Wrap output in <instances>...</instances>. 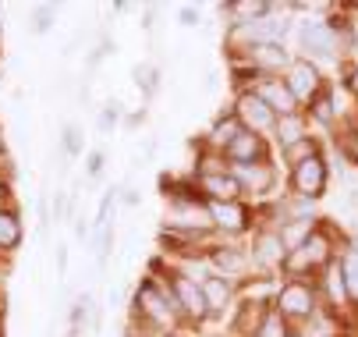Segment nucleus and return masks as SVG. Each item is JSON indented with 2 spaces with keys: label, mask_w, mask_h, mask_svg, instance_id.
Returning a JSON list of instances; mask_svg holds the SVG:
<instances>
[{
  "label": "nucleus",
  "mask_w": 358,
  "mask_h": 337,
  "mask_svg": "<svg viewBox=\"0 0 358 337\" xmlns=\"http://www.w3.org/2000/svg\"><path fill=\"white\" fill-rule=\"evenodd\" d=\"M323 263H330V242H327L323 231H313L294 252H287L284 270H287V273H305V270H316V266H323Z\"/></svg>",
  "instance_id": "f257e3e1"
},
{
  "label": "nucleus",
  "mask_w": 358,
  "mask_h": 337,
  "mask_svg": "<svg viewBox=\"0 0 358 337\" xmlns=\"http://www.w3.org/2000/svg\"><path fill=\"white\" fill-rule=\"evenodd\" d=\"M234 117L241 121L245 131H270L277 124V114L270 110V103L259 92H241L238 103H234Z\"/></svg>",
  "instance_id": "f03ea898"
},
{
  "label": "nucleus",
  "mask_w": 358,
  "mask_h": 337,
  "mask_svg": "<svg viewBox=\"0 0 358 337\" xmlns=\"http://www.w3.org/2000/svg\"><path fill=\"white\" fill-rule=\"evenodd\" d=\"M291 188L298 192L301 199H320L323 192H327V164H323L320 153L309 157V160H301V164H294V171H291Z\"/></svg>",
  "instance_id": "7ed1b4c3"
},
{
  "label": "nucleus",
  "mask_w": 358,
  "mask_h": 337,
  "mask_svg": "<svg viewBox=\"0 0 358 337\" xmlns=\"http://www.w3.org/2000/svg\"><path fill=\"white\" fill-rule=\"evenodd\" d=\"M277 309H280V316H291V320H309L316 313V292L301 280H291L280 287Z\"/></svg>",
  "instance_id": "20e7f679"
},
{
  "label": "nucleus",
  "mask_w": 358,
  "mask_h": 337,
  "mask_svg": "<svg viewBox=\"0 0 358 337\" xmlns=\"http://www.w3.org/2000/svg\"><path fill=\"white\" fill-rule=\"evenodd\" d=\"M171 299L178 302V309H185L192 320H206L210 316V306H206V295H202V284L181 277V273H171Z\"/></svg>",
  "instance_id": "39448f33"
},
{
  "label": "nucleus",
  "mask_w": 358,
  "mask_h": 337,
  "mask_svg": "<svg viewBox=\"0 0 358 337\" xmlns=\"http://www.w3.org/2000/svg\"><path fill=\"white\" fill-rule=\"evenodd\" d=\"M284 82H287V89L294 92L298 103H313L316 96L323 92V78H320L316 64H309V61H294Z\"/></svg>",
  "instance_id": "423d86ee"
},
{
  "label": "nucleus",
  "mask_w": 358,
  "mask_h": 337,
  "mask_svg": "<svg viewBox=\"0 0 358 337\" xmlns=\"http://www.w3.org/2000/svg\"><path fill=\"white\" fill-rule=\"evenodd\" d=\"M284 32H287V22L280 18V15H263V18H255V22H248V25H241V29H234V36L238 39H245V43H252V46H266V43H280L284 39Z\"/></svg>",
  "instance_id": "0eeeda50"
},
{
  "label": "nucleus",
  "mask_w": 358,
  "mask_h": 337,
  "mask_svg": "<svg viewBox=\"0 0 358 337\" xmlns=\"http://www.w3.org/2000/svg\"><path fill=\"white\" fill-rule=\"evenodd\" d=\"M231 174L238 178L241 192H252V196H266V192L273 188V178H277L266 160H259V164H238Z\"/></svg>",
  "instance_id": "6e6552de"
},
{
  "label": "nucleus",
  "mask_w": 358,
  "mask_h": 337,
  "mask_svg": "<svg viewBox=\"0 0 358 337\" xmlns=\"http://www.w3.org/2000/svg\"><path fill=\"white\" fill-rule=\"evenodd\" d=\"M301 46L313 57H334L337 54V29L334 25H320V22L305 25L301 29Z\"/></svg>",
  "instance_id": "1a4fd4ad"
},
{
  "label": "nucleus",
  "mask_w": 358,
  "mask_h": 337,
  "mask_svg": "<svg viewBox=\"0 0 358 337\" xmlns=\"http://www.w3.org/2000/svg\"><path fill=\"white\" fill-rule=\"evenodd\" d=\"M167 224L171 227H185L188 234H202V231H210L213 227V213L210 210H202L195 203H181L167 213Z\"/></svg>",
  "instance_id": "9d476101"
},
{
  "label": "nucleus",
  "mask_w": 358,
  "mask_h": 337,
  "mask_svg": "<svg viewBox=\"0 0 358 337\" xmlns=\"http://www.w3.org/2000/svg\"><path fill=\"white\" fill-rule=\"evenodd\" d=\"M224 153H227V160H231L234 167H238V164H259V160H266V142L255 135V131H241Z\"/></svg>",
  "instance_id": "9b49d317"
},
{
  "label": "nucleus",
  "mask_w": 358,
  "mask_h": 337,
  "mask_svg": "<svg viewBox=\"0 0 358 337\" xmlns=\"http://www.w3.org/2000/svg\"><path fill=\"white\" fill-rule=\"evenodd\" d=\"M248 57H252V68H255V71H284V68L291 71V64H294V61H291V54L284 50L280 43L252 46V54H248Z\"/></svg>",
  "instance_id": "f8f14e48"
},
{
  "label": "nucleus",
  "mask_w": 358,
  "mask_h": 337,
  "mask_svg": "<svg viewBox=\"0 0 358 337\" xmlns=\"http://www.w3.org/2000/svg\"><path fill=\"white\" fill-rule=\"evenodd\" d=\"M259 96H263V100L270 103V110H273L277 117L298 114V100H294V92L287 89V82H277V78H270V82H263Z\"/></svg>",
  "instance_id": "ddd939ff"
},
{
  "label": "nucleus",
  "mask_w": 358,
  "mask_h": 337,
  "mask_svg": "<svg viewBox=\"0 0 358 337\" xmlns=\"http://www.w3.org/2000/svg\"><path fill=\"white\" fill-rule=\"evenodd\" d=\"M199 188L206 192L210 199H217V203H238V192H241V185H238V178L227 171V174H206V178H199Z\"/></svg>",
  "instance_id": "4468645a"
},
{
  "label": "nucleus",
  "mask_w": 358,
  "mask_h": 337,
  "mask_svg": "<svg viewBox=\"0 0 358 337\" xmlns=\"http://www.w3.org/2000/svg\"><path fill=\"white\" fill-rule=\"evenodd\" d=\"M210 213H213V224L224 227V231H231V234H241L248 227V210L241 203H217Z\"/></svg>",
  "instance_id": "2eb2a0df"
},
{
  "label": "nucleus",
  "mask_w": 358,
  "mask_h": 337,
  "mask_svg": "<svg viewBox=\"0 0 358 337\" xmlns=\"http://www.w3.org/2000/svg\"><path fill=\"white\" fill-rule=\"evenodd\" d=\"M273 135H277V142H280L284 150L298 146V142H305V117H301V114L277 117V124H273Z\"/></svg>",
  "instance_id": "dca6fc26"
},
{
  "label": "nucleus",
  "mask_w": 358,
  "mask_h": 337,
  "mask_svg": "<svg viewBox=\"0 0 358 337\" xmlns=\"http://www.w3.org/2000/svg\"><path fill=\"white\" fill-rule=\"evenodd\" d=\"M138 299L145 302V306H142V313H149L157 323H171L174 309H171V306H167V299L157 292V284H149V280H145V284H142V292H138Z\"/></svg>",
  "instance_id": "f3484780"
},
{
  "label": "nucleus",
  "mask_w": 358,
  "mask_h": 337,
  "mask_svg": "<svg viewBox=\"0 0 358 337\" xmlns=\"http://www.w3.org/2000/svg\"><path fill=\"white\" fill-rule=\"evenodd\" d=\"M220 11H227L234 22V29H241V25H248V22H255V18H263V15H270L273 11V4H248V0H231V4H224Z\"/></svg>",
  "instance_id": "a211bd4d"
},
{
  "label": "nucleus",
  "mask_w": 358,
  "mask_h": 337,
  "mask_svg": "<svg viewBox=\"0 0 358 337\" xmlns=\"http://www.w3.org/2000/svg\"><path fill=\"white\" fill-rule=\"evenodd\" d=\"M202 295H206L210 313H224L227 302H231V284L224 277H206V280H202Z\"/></svg>",
  "instance_id": "6ab92c4d"
},
{
  "label": "nucleus",
  "mask_w": 358,
  "mask_h": 337,
  "mask_svg": "<svg viewBox=\"0 0 358 337\" xmlns=\"http://www.w3.org/2000/svg\"><path fill=\"white\" fill-rule=\"evenodd\" d=\"M266 316H270V309H266L263 302H245L241 313H238V320H234V330H241V334H259V327H263Z\"/></svg>",
  "instance_id": "aec40b11"
},
{
  "label": "nucleus",
  "mask_w": 358,
  "mask_h": 337,
  "mask_svg": "<svg viewBox=\"0 0 358 337\" xmlns=\"http://www.w3.org/2000/svg\"><path fill=\"white\" fill-rule=\"evenodd\" d=\"M255 259H263V263H284L287 259V249H284L277 231L259 234V242H255Z\"/></svg>",
  "instance_id": "412c9836"
},
{
  "label": "nucleus",
  "mask_w": 358,
  "mask_h": 337,
  "mask_svg": "<svg viewBox=\"0 0 358 337\" xmlns=\"http://www.w3.org/2000/svg\"><path fill=\"white\" fill-rule=\"evenodd\" d=\"M241 131H245V128H241V121L231 114V117H220V121L213 124V135H210V138H213V146L227 150V146H231V142H234Z\"/></svg>",
  "instance_id": "4be33fe9"
},
{
  "label": "nucleus",
  "mask_w": 358,
  "mask_h": 337,
  "mask_svg": "<svg viewBox=\"0 0 358 337\" xmlns=\"http://www.w3.org/2000/svg\"><path fill=\"white\" fill-rule=\"evenodd\" d=\"M18 242H22L18 217L8 213V210H0V249H18Z\"/></svg>",
  "instance_id": "5701e85b"
},
{
  "label": "nucleus",
  "mask_w": 358,
  "mask_h": 337,
  "mask_svg": "<svg viewBox=\"0 0 358 337\" xmlns=\"http://www.w3.org/2000/svg\"><path fill=\"white\" fill-rule=\"evenodd\" d=\"M213 263L224 270V277H227V273H241V270L248 266V259H245L241 249H213Z\"/></svg>",
  "instance_id": "b1692460"
},
{
  "label": "nucleus",
  "mask_w": 358,
  "mask_h": 337,
  "mask_svg": "<svg viewBox=\"0 0 358 337\" xmlns=\"http://www.w3.org/2000/svg\"><path fill=\"white\" fill-rule=\"evenodd\" d=\"M341 280H344V295L358 306V256H348L341 263Z\"/></svg>",
  "instance_id": "393cba45"
},
{
  "label": "nucleus",
  "mask_w": 358,
  "mask_h": 337,
  "mask_svg": "<svg viewBox=\"0 0 358 337\" xmlns=\"http://www.w3.org/2000/svg\"><path fill=\"white\" fill-rule=\"evenodd\" d=\"M135 82L142 85V92H157V85H160L157 64H138V68H135Z\"/></svg>",
  "instance_id": "a878e982"
},
{
  "label": "nucleus",
  "mask_w": 358,
  "mask_h": 337,
  "mask_svg": "<svg viewBox=\"0 0 358 337\" xmlns=\"http://www.w3.org/2000/svg\"><path fill=\"white\" fill-rule=\"evenodd\" d=\"M309 107H313V117H320L323 124H330V121H334V114H337V110H334V100H330V92H327V89L316 96V100H313Z\"/></svg>",
  "instance_id": "bb28decb"
},
{
  "label": "nucleus",
  "mask_w": 358,
  "mask_h": 337,
  "mask_svg": "<svg viewBox=\"0 0 358 337\" xmlns=\"http://www.w3.org/2000/svg\"><path fill=\"white\" fill-rule=\"evenodd\" d=\"M255 337H287V327H284L280 313H270V316L263 320V327H259V334H255Z\"/></svg>",
  "instance_id": "cd10ccee"
},
{
  "label": "nucleus",
  "mask_w": 358,
  "mask_h": 337,
  "mask_svg": "<svg viewBox=\"0 0 358 337\" xmlns=\"http://www.w3.org/2000/svg\"><path fill=\"white\" fill-rule=\"evenodd\" d=\"M284 153H287V160H291V164H301V160L316 157V142L305 138V142H298V146H291V150H284Z\"/></svg>",
  "instance_id": "c85d7f7f"
},
{
  "label": "nucleus",
  "mask_w": 358,
  "mask_h": 337,
  "mask_svg": "<svg viewBox=\"0 0 358 337\" xmlns=\"http://www.w3.org/2000/svg\"><path fill=\"white\" fill-rule=\"evenodd\" d=\"M341 146H344V153L351 157V164H358V131H348V135L341 138Z\"/></svg>",
  "instance_id": "c756f323"
},
{
  "label": "nucleus",
  "mask_w": 358,
  "mask_h": 337,
  "mask_svg": "<svg viewBox=\"0 0 358 337\" xmlns=\"http://www.w3.org/2000/svg\"><path fill=\"white\" fill-rule=\"evenodd\" d=\"M114 121H117V103H107V110L103 114H99V128H114Z\"/></svg>",
  "instance_id": "7c9ffc66"
},
{
  "label": "nucleus",
  "mask_w": 358,
  "mask_h": 337,
  "mask_svg": "<svg viewBox=\"0 0 358 337\" xmlns=\"http://www.w3.org/2000/svg\"><path fill=\"white\" fill-rule=\"evenodd\" d=\"M50 18H54V8H39L36 11V32H46L50 29Z\"/></svg>",
  "instance_id": "2f4dec72"
},
{
  "label": "nucleus",
  "mask_w": 358,
  "mask_h": 337,
  "mask_svg": "<svg viewBox=\"0 0 358 337\" xmlns=\"http://www.w3.org/2000/svg\"><path fill=\"white\" fill-rule=\"evenodd\" d=\"M99 167H103V153H92L89 157V174H99Z\"/></svg>",
  "instance_id": "473e14b6"
},
{
  "label": "nucleus",
  "mask_w": 358,
  "mask_h": 337,
  "mask_svg": "<svg viewBox=\"0 0 358 337\" xmlns=\"http://www.w3.org/2000/svg\"><path fill=\"white\" fill-rule=\"evenodd\" d=\"M181 22H185V25H195V22H199V11H192V8H181Z\"/></svg>",
  "instance_id": "72a5a7b5"
},
{
  "label": "nucleus",
  "mask_w": 358,
  "mask_h": 337,
  "mask_svg": "<svg viewBox=\"0 0 358 337\" xmlns=\"http://www.w3.org/2000/svg\"><path fill=\"white\" fill-rule=\"evenodd\" d=\"M348 89L358 96V64H355V68H351V75H348Z\"/></svg>",
  "instance_id": "f704fd0d"
},
{
  "label": "nucleus",
  "mask_w": 358,
  "mask_h": 337,
  "mask_svg": "<svg viewBox=\"0 0 358 337\" xmlns=\"http://www.w3.org/2000/svg\"><path fill=\"white\" fill-rule=\"evenodd\" d=\"M64 135H68V150H71V153H75V150H78V138H75V135H78V131H75V128H68V131H64Z\"/></svg>",
  "instance_id": "c9c22d12"
},
{
  "label": "nucleus",
  "mask_w": 358,
  "mask_h": 337,
  "mask_svg": "<svg viewBox=\"0 0 358 337\" xmlns=\"http://www.w3.org/2000/svg\"><path fill=\"white\" fill-rule=\"evenodd\" d=\"M351 206H355V210H358V188H355V192H351Z\"/></svg>",
  "instance_id": "e433bc0d"
}]
</instances>
